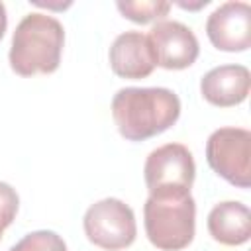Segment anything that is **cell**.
Masks as SVG:
<instances>
[{"mask_svg": "<svg viewBox=\"0 0 251 251\" xmlns=\"http://www.w3.org/2000/svg\"><path fill=\"white\" fill-rule=\"evenodd\" d=\"M251 88L249 69L243 65H222L208 71L200 80V92L206 102L220 108L241 104Z\"/></svg>", "mask_w": 251, "mask_h": 251, "instance_id": "obj_10", "label": "cell"}, {"mask_svg": "<svg viewBox=\"0 0 251 251\" xmlns=\"http://www.w3.org/2000/svg\"><path fill=\"white\" fill-rule=\"evenodd\" d=\"M147 39L153 49L155 65L167 71L188 69L200 53V45L194 31L180 22H157L151 27Z\"/></svg>", "mask_w": 251, "mask_h": 251, "instance_id": "obj_7", "label": "cell"}, {"mask_svg": "<svg viewBox=\"0 0 251 251\" xmlns=\"http://www.w3.org/2000/svg\"><path fill=\"white\" fill-rule=\"evenodd\" d=\"M82 227L88 241L106 251L126 249L137 235L133 210L120 198L94 202L82 218Z\"/></svg>", "mask_w": 251, "mask_h": 251, "instance_id": "obj_6", "label": "cell"}, {"mask_svg": "<svg viewBox=\"0 0 251 251\" xmlns=\"http://www.w3.org/2000/svg\"><path fill=\"white\" fill-rule=\"evenodd\" d=\"M18 208H20L18 192L8 182H0V239L4 229L16 220Z\"/></svg>", "mask_w": 251, "mask_h": 251, "instance_id": "obj_14", "label": "cell"}, {"mask_svg": "<svg viewBox=\"0 0 251 251\" xmlns=\"http://www.w3.org/2000/svg\"><path fill=\"white\" fill-rule=\"evenodd\" d=\"M210 43L227 53L247 51L251 45V8L247 2H226L218 6L206 22Z\"/></svg>", "mask_w": 251, "mask_h": 251, "instance_id": "obj_8", "label": "cell"}, {"mask_svg": "<svg viewBox=\"0 0 251 251\" xmlns=\"http://www.w3.org/2000/svg\"><path fill=\"white\" fill-rule=\"evenodd\" d=\"M10 251H67V243L55 231L37 229L24 235Z\"/></svg>", "mask_w": 251, "mask_h": 251, "instance_id": "obj_13", "label": "cell"}, {"mask_svg": "<svg viewBox=\"0 0 251 251\" xmlns=\"http://www.w3.org/2000/svg\"><path fill=\"white\" fill-rule=\"evenodd\" d=\"M210 169L237 188L251 184V131L245 127H220L206 141Z\"/></svg>", "mask_w": 251, "mask_h": 251, "instance_id": "obj_5", "label": "cell"}, {"mask_svg": "<svg viewBox=\"0 0 251 251\" xmlns=\"http://www.w3.org/2000/svg\"><path fill=\"white\" fill-rule=\"evenodd\" d=\"M108 57L114 75L129 80L145 78L157 67L147 35L135 29L120 33L114 39Z\"/></svg>", "mask_w": 251, "mask_h": 251, "instance_id": "obj_9", "label": "cell"}, {"mask_svg": "<svg viewBox=\"0 0 251 251\" xmlns=\"http://www.w3.org/2000/svg\"><path fill=\"white\" fill-rule=\"evenodd\" d=\"M143 226L147 239L161 251H180L194 239L196 202L194 198H153L143 204Z\"/></svg>", "mask_w": 251, "mask_h": 251, "instance_id": "obj_3", "label": "cell"}, {"mask_svg": "<svg viewBox=\"0 0 251 251\" xmlns=\"http://www.w3.org/2000/svg\"><path fill=\"white\" fill-rule=\"evenodd\" d=\"M6 25H8V16H6V6L0 2V39L4 37V31H6Z\"/></svg>", "mask_w": 251, "mask_h": 251, "instance_id": "obj_15", "label": "cell"}, {"mask_svg": "<svg viewBox=\"0 0 251 251\" xmlns=\"http://www.w3.org/2000/svg\"><path fill=\"white\" fill-rule=\"evenodd\" d=\"M180 116L178 96L161 86L120 88L112 98V118L122 137L145 141L176 124Z\"/></svg>", "mask_w": 251, "mask_h": 251, "instance_id": "obj_1", "label": "cell"}, {"mask_svg": "<svg viewBox=\"0 0 251 251\" xmlns=\"http://www.w3.org/2000/svg\"><path fill=\"white\" fill-rule=\"evenodd\" d=\"M116 6L124 18H127L135 24H149V22L161 20L171 10V2H167V0H141V2L120 0Z\"/></svg>", "mask_w": 251, "mask_h": 251, "instance_id": "obj_12", "label": "cell"}, {"mask_svg": "<svg viewBox=\"0 0 251 251\" xmlns=\"http://www.w3.org/2000/svg\"><path fill=\"white\" fill-rule=\"evenodd\" d=\"M65 29L49 14L33 12L16 25L10 45V67L20 76L51 75L59 69Z\"/></svg>", "mask_w": 251, "mask_h": 251, "instance_id": "obj_2", "label": "cell"}, {"mask_svg": "<svg viewBox=\"0 0 251 251\" xmlns=\"http://www.w3.org/2000/svg\"><path fill=\"white\" fill-rule=\"evenodd\" d=\"M194 175V157L182 143H167L153 149L143 167V178L153 198L188 196Z\"/></svg>", "mask_w": 251, "mask_h": 251, "instance_id": "obj_4", "label": "cell"}, {"mask_svg": "<svg viewBox=\"0 0 251 251\" xmlns=\"http://www.w3.org/2000/svg\"><path fill=\"white\" fill-rule=\"evenodd\" d=\"M208 231L222 245H243L251 235V212L245 204L227 200L216 204L208 214Z\"/></svg>", "mask_w": 251, "mask_h": 251, "instance_id": "obj_11", "label": "cell"}]
</instances>
